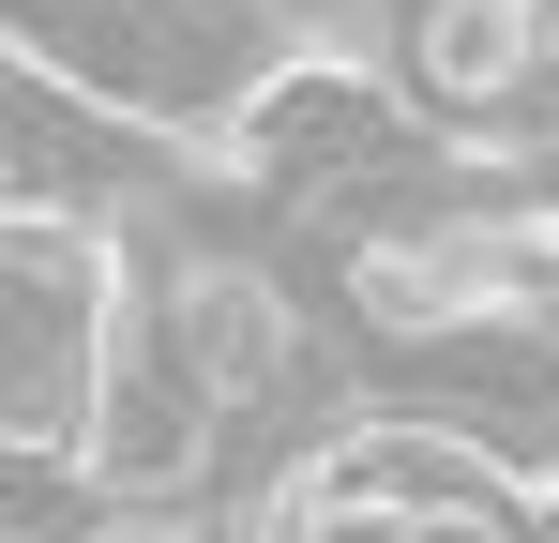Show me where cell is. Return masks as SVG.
I'll use <instances>...</instances> for the list:
<instances>
[{
	"label": "cell",
	"instance_id": "cell-2",
	"mask_svg": "<svg viewBox=\"0 0 559 543\" xmlns=\"http://www.w3.org/2000/svg\"><path fill=\"white\" fill-rule=\"evenodd\" d=\"M152 348H167V362H197L227 423H242V408H287V393H302V317H287V287H273V272H258V257H227V242L167 257Z\"/></svg>",
	"mask_w": 559,
	"mask_h": 543
},
{
	"label": "cell",
	"instance_id": "cell-1",
	"mask_svg": "<svg viewBox=\"0 0 559 543\" xmlns=\"http://www.w3.org/2000/svg\"><path fill=\"white\" fill-rule=\"evenodd\" d=\"M0 302H15V393H0L15 452L92 468L106 377H121V242L92 212H15L0 227Z\"/></svg>",
	"mask_w": 559,
	"mask_h": 543
},
{
	"label": "cell",
	"instance_id": "cell-3",
	"mask_svg": "<svg viewBox=\"0 0 559 543\" xmlns=\"http://www.w3.org/2000/svg\"><path fill=\"white\" fill-rule=\"evenodd\" d=\"M212 438H227L212 377H197V362H167V348H121L106 423H92V483H106V498H197Z\"/></svg>",
	"mask_w": 559,
	"mask_h": 543
},
{
	"label": "cell",
	"instance_id": "cell-4",
	"mask_svg": "<svg viewBox=\"0 0 559 543\" xmlns=\"http://www.w3.org/2000/svg\"><path fill=\"white\" fill-rule=\"evenodd\" d=\"M182 543H273V529H258V514H242V529H227V514H197V529Z\"/></svg>",
	"mask_w": 559,
	"mask_h": 543
}]
</instances>
